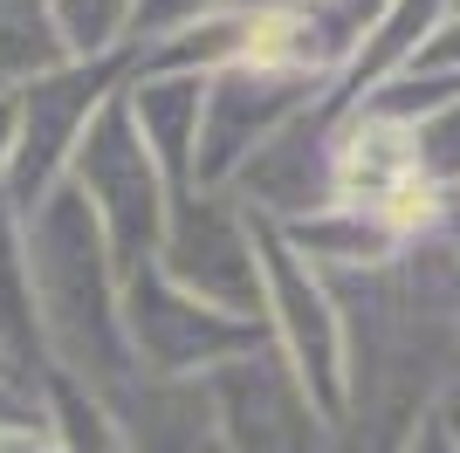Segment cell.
<instances>
[{
  "instance_id": "1",
  "label": "cell",
  "mask_w": 460,
  "mask_h": 453,
  "mask_svg": "<svg viewBox=\"0 0 460 453\" xmlns=\"http://www.w3.org/2000/svg\"><path fill=\"white\" fill-rule=\"evenodd\" d=\"M28 275H35V316L49 371L76 378L83 392L111 398L137 378L124 343V282L111 268V247L96 234L90 207L62 186L28 213Z\"/></svg>"
},
{
  "instance_id": "2",
  "label": "cell",
  "mask_w": 460,
  "mask_h": 453,
  "mask_svg": "<svg viewBox=\"0 0 460 453\" xmlns=\"http://www.w3.org/2000/svg\"><path fill=\"white\" fill-rule=\"evenodd\" d=\"M62 186L90 207L96 234H103V247H111L117 282L158 262L172 192H165V179H158L152 151H145L131 111H124V96H111V103L96 111V124L83 131V145H76V158H69V179H62Z\"/></svg>"
},
{
  "instance_id": "3",
  "label": "cell",
  "mask_w": 460,
  "mask_h": 453,
  "mask_svg": "<svg viewBox=\"0 0 460 453\" xmlns=\"http://www.w3.org/2000/svg\"><path fill=\"white\" fill-rule=\"evenodd\" d=\"M124 76H131V49H124V56H103V62H76L69 56L49 76L7 90L14 96V158H7L0 192H7V207H14L21 220H28L49 192H62L83 131H90L96 111L124 90Z\"/></svg>"
},
{
  "instance_id": "4",
  "label": "cell",
  "mask_w": 460,
  "mask_h": 453,
  "mask_svg": "<svg viewBox=\"0 0 460 453\" xmlns=\"http://www.w3.org/2000/svg\"><path fill=\"white\" fill-rule=\"evenodd\" d=\"M158 275L199 296L207 309H227L241 323H261V254H254V220L234 192H172L165 207V241H158ZM269 330V323H261Z\"/></svg>"
},
{
  "instance_id": "5",
  "label": "cell",
  "mask_w": 460,
  "mask_h": 453,
  "mask_svg": "<svg viewBox=\"0 0 460 453\" xmlns=\"http://www.w3.org/2000/svg\"><path fill=\"white\" fill-rule=\"evenodd\" d=\"M124 343H131L137 371H152V378H207L227 358L269 343V330L227 316V309H207L199 296L165 282L152 262L137 275H124Z\"/></svg>"
},
{
  "instance_id": "6",
  "label": "cell",
  "mask_w": 460,
  "mask_h": 453,
  "mask_svg": "<svg viewBox=\"0 0 460 453\" xmlns=\"http://www.w3.org/2000/svg\"><path fill=\"white\" fill-rule=\"evenodd\" d=\"M323 96H330V83L296 76V69L234 62V69L207 76V117H199V165H192V186L227 192L234 172L248 165L275 131H288L303 111H316Z\"/></svg>"
},
{
  "instance_id": "7",
  "label": "cell",
  "mask_w": 460,
  "mask_h": 453,
  "mask_svg": "<svg viewBox=\"0 0 460 453\" xmlns=\"http://www.w3.org/2000/svg\"><path fill=\"white\" fill-rule=\"evenodd\" d=\"M220 453H330V419L309 405L275 343H254L207 371Z\"/></svg>"
},
{
  "instance_id": "8",
  "label": "cell",
  "mask_w": 460,
  "mask_h": 453,
  "mask_svg": "<svg viewBox=\"0 0 460 453\" xmlns=\"http://www.w3.org/2000/svg\"><path fill=\"white\" fill-rule=\"evenodd\" d=\"M117 96H124V111H131L145 151H152L165 192H192V165H199V117H207V76H186V69H131Z\"/></svg>"
},
{
  "instance_id": "9",
  "label": "cell",
  "mask_w": 460,
  "mask_h": 453,
  "mask_svg": "<svg viewBox=\"0 0 460 453\" xmlns=\"http://www.w3.org/2000/svg\"><path fill=\"white\" fill-rule=\"evenodd\" d=\"M0 358L28 392H41L49 351H41V316H35V275H28V226L7 207V192H0Z\"/></svg>"
},
{
  "instance_id": "10",
  "label": "cell",
  "mask_w": 460,
  "mask_h": 453,
  "mask_svg": "<svg viewBox=\"0 0 460 453\" xmlns=\"http://www.w3.org/2000/svg\"><path fill=\"white\" fill-rule=\"evenodd\" d=\"M56 62H69L56 7L49 0H0V90H21Z\"/></svg>"
},
{
  "instance_id": "11",
  "label": "cell",
  "mask_w": 460,
  "mask_h": 453,
  "mask_svg": "<svg viewBox=\"0 0 460 453\" xmlns=\"http://www.w3.org/2000/svg\"><path fill=\"white\" fill-rule=\"evenodd\" d=\"M62 28V49L76 62H103L124 56L137 41V0H49Z\"/></svg>"
},
{
  "instance_id": "12",
  "label": "cell",
  "mask_w": 460,
  "mask_h": 453,
  "mask_svg": "<svg viewBox=\"0 0 460 453\" xmlns=\"http://www.w3.org/2000/svg\"><path fill=\"white\" fill-rule=\"evenodd\" d=\"M0 453H56V433H49L41 405L28 419H0Z\"/></svg>"
},
{
  "instance_id": "13",
  "label": "cell",
  "mask_w": 460,
  "mask_h": 453,
  "mask_svg": "<svg viewBox=\"0 0 460 453\" xmlns=\"http://www.w3.org/2000/svg\"><path fill=\"white\" fill-rule=\"evenodd\" d=\"M207 7H220V0H137V41L158 35V28H179L192 14H207Z\"/></svg>"
},
{
  "instance_id": "14",
  "label": "cell",
  "mask_w": 460,
  "mask_h": 453,
  "mask_svg": "<svg viewBox=\"0 0 460 453\" xmlns=\"http://www.w3.org/2000/svg\"><path fill=\"white\" fill-rule=\"evenodd\" d=\"M405 453H460V433H454V419H447V405H440V413H426L420 426H412Z\"/></svg>"
},
{
  "instance_id": "15",
  "label": "cell",
  "mask_w": 460,
  "mask_h": 453,
  "mask_svg": "<svg viewBox=\"0 0 460 453\" xmlns=\"http://www.w3.org/2000/svg\"><path fill=\"white\" fill-rule=\"evenodd\" d=\"M7 158H14V96L0 90V179H7Z\"/></svg>"
},
{
  "instance_id": "16",
  "label": "cell",
  "mask_w": 460,
  "mask_h": 453,
  "mask_svg": "<svg viewBox=\"0 0 460 453\" xmlns=\"http://www.w3.org/2000/svg\"><path fill=\"white\" fill-rule=\"evenodd\" d=\"M220 7H309V0H220Z\"/></svg>"
},
{
  "instance_id": "17",
  "label": "cell",
  "mask_w": 460,
  "mask_h": 453,
  "mask_svg": "<svg viewBox=\"0 0 460 453\" xmlns=\"http://www.w3.org/2000/svg\"><path fill=\"white\" fill-rule=\"evenodd\" d=\"M0 385H21V378H14V371H7V358H0ZM21 392H28V385H21Z\"/></svg>"
},
{
  "instance_id": "18",
  "label": "cell",
  "mask_w": 460,
  "mask_h": 453,
  "mask_svg": "<svg viewBox=\"0 0 460 453\" xmlns=\"http://www.w3.org/2000/svg\"><path fill=\"white\" fill-rule=\"evenodd\" d=\"M447 207H454V213H460V186H454V192H447Z\"/></svg>"
},
{
  "instance_id": "19",
  "label": "cell",
  "mask_w": 460,
  "mask_h": 453,
  "mask_svg": "<svg viewBox=\"0 0 460 453\" xmlns=\"http://www.w3.org/2000/svg\"><path fill=\"white\" fill-rule=\"evenodd\" d=\"M454 14H460V0H454Z\"/></svg>"
}]
</instances>
